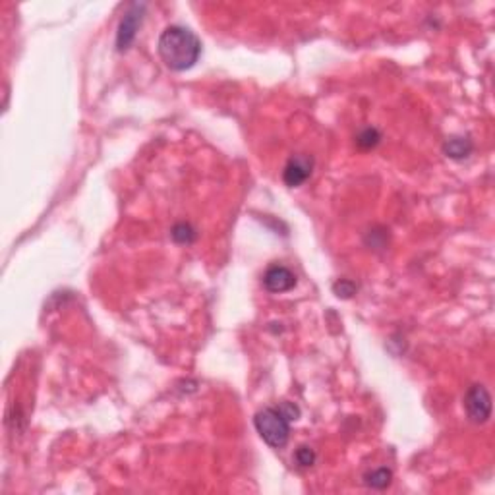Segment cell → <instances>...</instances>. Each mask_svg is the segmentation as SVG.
I'll return each mask as SVG.
<instances>
[{"instance_id": "obj_1", "label": "cell", "mask_w": 495, "mask_h": 495, "mask_svg": "<svg viewBox=\"0 0 495 495\" xmlns=\"http://www.w3.org/2000/svg\"><path fill=\"white\" fill-rule=\"evenodd\" d=\"M157 47L162 62L176 72L192 68L202 55V41L184 25H169L161 33Z\"/></svg>"}, {"instance_id": "obj_2", "label": "cell", "mask_w": 495, "mask_h": 495, "mask_svg": "<svg viewBox=\"0 0 495 495\" xmlns=\"http://www.w3.org/2000/svg\"><path fill=\"white\" fill-rule=\"evenodd\" d=\"M253 426L261 439L273 449L286 445L291 435V418L284 414L281 406H267L253 416Z\"/></svg>"}, {"instance_id": "obj_3", "label": "cell", "mask_w": 495, "mask_h": 495, "mask_svg": "<svg viewBox=\"0 0 495 495\" xmlns=\"http://www.w3.org/2000/svg\"><path fill=\"white\" fill-rule=\"evenodd\" d=\"M464 408L466 414L474 424L487 422L491 416V397L484 385H472L464 395Z\"/></svg>"}, {"instance_id": "obj_4", "label": "cell", "mask_w": 495, "mask_h": 495, "mask_svg": "<svg viewBox=\"0 0 495 495\" xmlns=\"http://www.w3.org/2000/svg\"><path fill=\"white\" fill-rule=\"evenodd\" d=\"M144 4H132L130 8L126 10V14L120 20L118 25V33H116V49L126 50L132 45V41L136 39V32H138L141 18H144Z\"/></svg>"}, {"instance_id": "obj_5", "label": "cell", "mask_w": 495, "mask_h": 495, "mask_svg": "<svg viewBox=\"0 0 495 495\" xmlns=\"http://www.w3.org/2000/svg\"><path fill=\"white\" fill-rule=\"evenodd\" d=\"M314 169V159L308 155H294L291 161L286 162L283 172V180L286 186L296 188L302 186L309 179Z\"/></svg>"}, {"instance_id": "obj_6", "label": "cell", "mask_w": 495, "mask_h": 495, "mask_svg": "<svg viewBox=\"0 0 495 495\" xmlns=\"http://www.w3.org/2000/svg\"><path fill=\"white\" fill-rule=\"evenodd\" d=\"M263 284L269 293H286L296 286V275L284 265H271L263 275Z\"/></svg>"}, {"instance_id": "obj_7", "label": "cell", "mask_w": 495, "mask_h": 495, "mask_svg": "<svg viewBox=\"0 0 495 495\" xmlns=\"http://www.w3.org/2000/svg\"><path fill=\"white\" fill-rule=\"evenodd\" d=\"M443 149L451 159H464L472 153V141L468 138H451L447 139Z\"/></svg>"}, {"instance_id": "obj_8", "label": "cell", "mask_w": 495, "mask_h": 495, "mask_svg": "<svg viewBox=\"0 0 495 495\" xmlns=\"http://www.w3.org/2000/svg\"><path fill=\"white\" fill-rule=\"evenodd\" d=\"M391 478H393V474L389 468H377V470L365 474V484L374 489H385L391 484Z\"/></svg>"}, {"instance_id": "obj_9", "label": "cell", "mask_w": 495, "mask_h": 495, "mask_svg": "<svg viewBox=\"0 0 495 495\" xmlns=\"http://www.w3.org/2000/svg\"><path fill=\"white\" fill-rule=\"evenodd\" d=\"M171 235L179 244H190V242H194L195 230L190 227V225H186V223H179V225H174V227H172Z\"/></svg>"}, {"instance_id": "obj_10", "label": "cell", "mask_w": 495, "mask_h": 495, "mask_svg": "<svg viewBox=\"0 0 495 495\" xmlns=\"http://www.w3.org/2000/svg\"><path fill=\"white\" fill-rule=\"evenodd\" d=\"M356 144L362 147V149H372V147L379 144V132L375 130V128H365V130L358 134Z\"/></svg>"}, {"instance_id": "obj_11", "label": "cell", "mask_w": 495, "mask_h": 495, "mask_svg": "<svg viewBox=\"0 0 495 495\" xmlns=\"http://www.w3.org/2000/svg\"><path fill=\"white\" fill-rule=\"evenodd\" d=\"M294 461H296L298 466L306 468V466H312V464L316 463V453H314V449L302 445L296 449V453H294Z\"/></svg>"}, {"instance_id": "obj_12", "label": "cell", "mask_w": 495, "mask_h": 495, "mask_svg": "<svg viewBox=\"0 0 495 495\" xmlns=\"http://www.w3.org/2000/svg\"><path fill=\"white\" fill-rule=\"evenodd\" d=\"M335 293H337V296H342V298H349V296H352L354 294V291H356V286L350 283V281H339V283L333 286Z\"/></svg>"}]
</instances>
